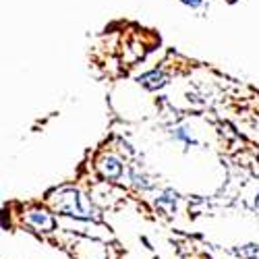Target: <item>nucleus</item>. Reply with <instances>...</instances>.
Segmentation results:
<instances>
[{
	"mask_svg": "<svg viewBox=\"0 0 259 259\" xmlns=\"http://www.w3.org/2000/svg\"><path fill=\"white\" fill-rule=\"evenodd\" d=\"M98 168H100V172H102V177H106V179H118V177L122 175V164H120L114 156L102 158L100 164H98Z\"/></svg>",
	"mask_w": 259,
	"mask_h": 259,
	"instance_id": "nucleus-3",
	"label": "nucleus"
},
{
	"mask_svg": "<svg viewBox=\"0 0 259 259\" xmlns=\"http://www.w3.org/2000/svg\"><path fill=\"white\" fill-rule=\"evenodd\" d=\"M27 222L33 224L37 230H44V232H50L56 228V220H54V215L44 211V209H33L27 213Z\"/></svg>",
	"mask_w": 259,
	"mask_h": 259,
	"instance_id": "nucleus-2",
	"label": "nucleus"
},
{
	"mask_svg": "<svg viewBox=\"0 0 259 259\" xmlns=\"http://www.w3.org/2000/svg\"><path fill=\"white\" fill-rule=\"evenodd\" d=\"M257 207H259V197H257Z\"/></svg>",
	"mask_w": 259,
	"mask_h": 259,
	"instance_id": "nucleus-6",
	"label": "nucleus"
},
{
	"mask_svg": "<svg viewBox=\"0 0 259 259\" xmlns=\"http://www.w3.org/2000/svg\"><path fill=\"white\" fill-rule=\"evenodd\" d=\"M139 83L143 85V88H147V90H158V88H162V85L166 83V77H164L162 71H149V73L139 77Z\"/></svg>",
	"mask_w": 259,
	"mask_h": 259,
	"instance_id": "nucleus-4",
	"label": "nucleus"
},
{
	"mask_svg": "<svg viewBox=\"0 0 259 259\" xmlns=\"http://www.w3.org/2000/svg\"><path fill=\"white\" fill-rule=\"evenodd\" d=\"M54 209L62 211V213H67V215H73V218H92V213H94V207L90 203V199L83 195V193L75 191V189H62L58 191L56 195L50 199Z\"/></svg>",
	"mask_w": 259,
	"mask_h": 259,
	"instance_id": "nucleus-1",
	"label": "nucleus"
},
{
	"mask_svg": "<svg viewBox=\"0 0 259 259\" xmlns=\"http://www.w3.org/2000/svg\"><path fill=\"white\" fill-rule=\"evenodd\" d=\"M185 5H189V7H199L201 5V0H183Z\"/></svg>",
	"mask_w": 259,
	"mask_h": 259,
	"instance_id": "nucleus-5",
	"label": "nucleus"
}]
</instances>
